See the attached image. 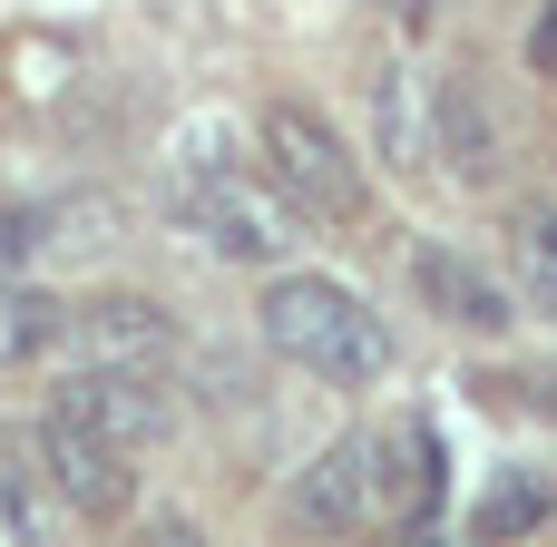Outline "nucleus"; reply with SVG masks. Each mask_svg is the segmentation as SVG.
Returning <instances> with one entry per match:
<instances>
[{"instance_id": "obj_16", "label": "nucleus", "mask_w": 557, "mask_h": 547, "mask_svg": "<svg viewBox=\"0 0 557 547\" xmlns=\"http://www.w3.org/2000/svg\"><path fill=\"white\" fill-rule=\"evenodd\" d=\"M0 547H49V509L10 460H0Z\"/></svg>"}, {"instance_id": "obj_5", "label": "nucleus", "mask_w": 557, "mask_h": 547, "mask_svg": "<svg viewBox=\"0 0 557 547\" xmlns=\"http://www.w3.org/2000/svg\"><path fill=\"white\" fill-rule=\"evenodd\" d=\"M362 480H372V529H401V519H441V489H450V450L421 411H392L362 431Z\"/></svg>"}, {"instance_id": "obj_13", "label": "nucleus", "mask_w": 557, "mask_h": 547, "mask_svg": "<svg viewBox=\"0 0 557 547\" xmlns=\"http://www.w3.org/2000/svg\"><path fill=\"white\" fill-rule=\"evenodd\" d=\"M548 509H557L548 470H499V480L480 489V509H470V547H529L548 529Z\"/></svg>"}, {"instance_id": "obj_11", "label": "nucleus", "mask_w": 557, "mask_h": 547, "mask_svg": "<svg viewBox=\"0 0 557 547\" xmlns=\"http://www.w3.org/2000/svg\"><path fill=\"white\" fill-rule=\"evenodd\" d=\"M294 509H304V519H313L323 538H372V480H362V431H343V440H323V450H313V470H304Z\"/></svg>"}, {"instance_id": "obj_9", "label": "nucleus", "mask_w": 557, "mask_h": 547, "mask_svg": "<svg viewBox=\"0 0 557 547\" xmlns=\"http://www.w3.org/2000/svg\"><path fill=\"white\" fill-rule=\"evenodd\" d=\"M69 343H78L88 362H127V372H157V362L176 352V313H166L157 294H88V303L69 313Z\"/></svg>"}, {"instance_id": "obj_17", "label": "nucleus", "mask_w": 557, "mask_h": 547, "mask_svg": "<svg viewBox=\"0 0 557 547\" xmlns=\"http://www.w3.org/2000/svg\"><path fill=\"white\" fill-rule=\"evenodd\" d=\"M127 547H215V538H206V529H196L186 509H147V519H137V538H127Z\"/></svg>"}, {"instance_id": "obj_4", "label": "nucleus", "mask_w": 557, "mask_h": 547, "mask_svg": "<svg viewBox=\"0 0 557 547\" xmlns=\"http://www.w3.org/2000/svg\"><path fill=\"white\" fill-rule=\"evenodd\" d=\"M49 411H69L78 431L117 440L127 460H137V450H157V440L176 431V401H166V382H157V372H127V362H78V372H59Z\"/></svg>"}, {"instance_id": "obj_1", "label": "nucleus", "mask_w": 557, "mask_h": 547, "mask_svg": "<svg viewBox=\"0 0 557 547\" xmlns=\"http://www.w3.org/2000/svg\"><path fill=\"white\" fill-rule=\"evenodd\" d=\"M255 323H264V343H274L294 372H313V382H333V391H372V382L401 362L392 323H382V313H372L352 284H333V274H304V264L264 274V303H255Z\"/></svg>"}, {"instance_id": "obj_14", "label": "nucleus", "mask_w": 557, "mask_h": 547, "mask_svg": "<svg viewBox=\"0 0 557 547\" xmlns=\"http://www.w3.org/2000/svg\"><path fill=\"white\" fill-rule=\"evenodd\" d=\"M509 264H519V303L557 323V206H519L509 215Z\"/></svg>"}, {"instance_id": "obj_12", "label": "nucleus", "mask_w": 557, "mask_h": 547, "mask_svg": "<svg viewBox=\"0 0 557 547\" xmlns=\"http://www.w3.org/2000/svg\"><path fill=\"white\" fill-rule=\"evenodd\" d=\"M59 343H69V303H59L49 284L0 274V372H39Z\"/></svg>"}, {"instance_id": "obj_2", "label": "nucleus", "mask_w": 557, "mask_h": 547, "mask_svg": "<svg viewBox=\"0 0 557 547\" xmlns=\"http://www.w3.org/2000/svg\"><path fill=\"white\" fill-rule=\"evenodd\" d=\"M166 196H176V225H186L206 254H225V264L284 274V254L304 245V206H294L264 166H245V157H225V147H206V157L176 147Z\"/></svg>"}, {"instance_id": "obj_10", "label": "nucleus", "mask_w": 557, "mask_h": 547, "mask_svg": "<svg viewBox=\"0 0 557 547\" xmlns=\"http://www.w3.org/2000/svg\"><path fill=\"white\" fill-rule=\"evenodd\" d=\"M372 157L392 176H431V78H411L401 59L372 69Z\"/></svg>"}, {"instance_id": "obj_19", "label": "nucleus", "mask_w": 557, "mask_h": 547, "mask_svg": "<svg viewBox=\"0 0 557 547\" xmlns=\"http://www.w3.org/2000/svg\"><path fill=\"white\" fill-rule=\"evenodd\" d=\"M529 69H539V78H557V0L539 10V29H529Z\"/></svg>"}, {"instance_id": "obj_18", "label": "nucleus", "mask_w": 557, "mask_h": 547, "mask_svg": "<svg viewBox=\"0 0 557 547\" xmlns=\"http://www.w3.org/2000/svg\"><path fill=\"white\" fill-rule=\"evenodd\" d=\"M372 547H450L441 519H401V529H372Z\"/></svg>"}, {"instance_id": "obj_7", "label": "nucleus", "mask_w": 557, "mask_h": 547, "mask_svg": "<svg viewBox=\"0 0 557 547\" xmlns=\"http://www.w3.org/2000/svg\"><path fill=\"white\" fill-rule=\"evenodd\" d=\"M499 157H509V127H499L490 78H480V69L431 78V166H441V176H460V186H490V176H499Z\"/></svg>"}, {"instance_id": "obj_15", "label": "nucleus", "mask_w": 557, "mask_h": 547, "mask_svg": "<svg viewBox=\"0 0 557 547\" xmlns=\"http://www.w3.org/2000/svg\"><path fill=\"white\" fill-rule=\"evenodd\" d=\"M480 391L499 411H529V421H557V362H509V372H480Z\"/></svg>"}, {"instance_id": "obj_8", "label": "nucleus", "mask_w": 557, "mask_h": 547, "mask_svg": "<svg viewBox=\"0 0 557 547\" xmlns=\"http://www.w3.org/2000/svg\"><path fill=\"white\" fill-rule=\"evenodd\" d=\"M411 294H421L441 323L480 333V343L519 333V284H509V274H490V264H470L460 245H421V254H411Z\"/></svg>"}, {"instance_id": "obj_3", "label": "nucleus", "mask_w": 557, "mask_h": 547, "mask_svg": "<svg viewBox=\"0 0 557 547\" xmlns=\"http://www.w3.org/2000/svg\"><path fill=\"white\" fill-rule=\"evenodd\" d=\"M255 147H264V176H274V186H284L304 215L352 225V215L372 206L352 137H343V127H333L313 98H264V108H255Z\"/></svg>"}, {"instance_id": "obj_6", "label": "nucleus", "mask_w": 557, "mask_h": 547, "mask_svg": "<svg viewBox=\"0 0 557 547\" xmlns=\"http://www.w3.org/2000/svg\"><path fill=\"white\" fill-rule=\"evenodd\" d=\"M39 480L88 519V529H117L127 509H137V460L117 450V440H98V431H78L69 411H39Z\"/></svg>"}]
</instances>
